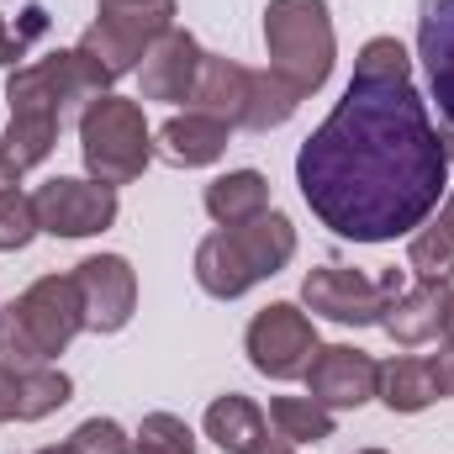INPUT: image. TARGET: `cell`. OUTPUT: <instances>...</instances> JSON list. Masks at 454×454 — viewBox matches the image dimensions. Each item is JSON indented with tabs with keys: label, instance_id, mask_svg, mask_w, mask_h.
<instances>
[{
	"label": "cell",
	"instance_id": "cell-2",
	"mask_svg": "<svg viewBox=\"0 0 454 454\" xmlns=\"http://www.w3.org/2000/svg\"><path fill=\"white\" fill-rule=\"evenodd\" d=\"M296 259V227L286 212H264L254 223L238 227H217L212 238H201L196 248V286L217 301H238L248 296L259 280L280 275Z\"/></svg>",
	"mask_w": 454,
	"mask_h": 454
},
{
	"label": "cell",
	"instance_id": "cell-4",
	"mask_svg": "<svg viewBox=\"0 0 454 454\" xmlns=\"http://www.w3.org/2000/svg\"><path fill=\"white\" fill-rule=\"evenodd\" d=\"M264 48L270 69L286 74L301 96L323 90L339 59V32L328 0H270L264 5Z\"/></svg>",
	"mask_w": 454,
	"mask_h": 454
},
{
	"label": "cell",
	"instance_id": "cell-1",
	"mask_svg": "<svg viewBox=\"0 0 454 454\" xmlns=\"http://www.w3.org/2000/svg\"><path fill=\"white\" fill-rule=\"evenodd\" d=\"M296 185L312 217L339 238L391 243L418 232L444 201V132L434 127L412 80H348L343 101L296 153Z\"/></svg>",
	"mask_w": 454,
	"mask_h": 454
},
{
	"label": "cell",
	"instance_id": "cell-25",
	"mask_svg": "<svg viewBox=\"0 0 454 454\" xmlns=\"http://www.w3.org/2000/svg\"><path fill=\"white\" fill-rule=\"evenodd\" d=\"M354 80H370V85H402L412 80V53L396 43V37H370L354 59Z\"/></svg>",
	"mask_w": 454,
	"mask_h": 454
},
{
	"label": "cell",
	"instance_id": "cell-36",
	"mask_svg": "<svg viewBox=\"0 0 454 454\" xmlns=\"http://www.w3.org/2000/svg\"><path fill=\"white\" fill-rule=\"evenodd\" d=\"M354 454H386V450H354Z\"/></svg>",
	"mask_w": 454,
	"mask_h": 454
},
{
	"label": "cell",
	"instance_id": "cell-19",
	"mask_svg": "<svg viewBox=\"0 0 454 454\" xmlns=\"http://www.w3.org/2000/svg\"><path fill=\"white\" fill-rule=\"evenodd\" d=\"M207 439L223 454H254L270 439V418H264L259 402L227 391V396H217V402L207 407Z\"/></svg>",
	"mask_w": 454,
	"mask_h": 454
},
{
	"label": "cell",
	"instance_id": "cell-5",
	"mask_svg": "<svg viewBox=\"0 0 454 454\" xmlns=\"http://www.w3.org/2000/svg\"><path fill=\"white\" fill-rule=\"evenodd\" d=\"M80 153H85V169L90 180L101 185H132L148 159H153V132L143 121V106L127 101V96H101L90 101L80 116Z\"/></svg>",
	"mask_w": 454,
	"mask_h": 454
},
{
	"label": "cell",
	"instance_id": "cell-18",
	"mask_svg": "<svg viewBox=\"0 0 454 454\" xmlns=\"http://www.w3.org/2000/svg\"><path fill=\"white\" fill-rule=\"evenodd\" d=\"M375 396L391 407V412H428L439 396H444V386H439V364L434 359H418V354H396V359H386L380 364V386H375Z\"/></svg>",
	"mask_w": 454,
	"mask_h": 454
},
{
	"label": "cell",
	"instance_id": "cell-24",
	"mask_svg": "<svg viewBox=\"0 0 454 454\" xmlns=\"http://www.w3.org/2000/svg\"><path fill=\"white\" fill-rule=\"evenodd\" d=\"M270 423L286 444H323L333 439V412L312 396H275L270 402Z\"/></svg>",
	"mask_w": 454,
	"mask_h": 454
},
{
	"label": "cell",
	"instance_id": "cell-20",
	"mask_svg": "<svg viewBox=\"0 0 454 454\" xmlns=\"http://www.w3.org/2000/svg\"><path fill=\"white\" fill-rule=\"evenodd\" d=\"M264 212H270V180L259 169H227L207 185V217L217 227L254 223Z\"/></svg>",
	"mask_w": 454,
	"mask_h": 454
},
{
	"label": "cell",
	"instance_id": "cell-17",
	"mask_svg": "<svg viewBox=\"0 0 454 454\" xmlns=\"http://www.w3.org/2000/svg\"><path fill=\"white\" fill-rule=\"evenodd\" d=\"M191 112H207L227 121V127H243V106H248V69L232 64L223 53H207L201 59V74H196V90L185 101Z\"/></svg>",
	"mask_w": 454,
	"mask_h": 454
},
{
	"label": "cell",
	"instance_id": "cell-30",
	"mask_svg": "<svg viewBox=\"0 0 454 454\" xmlns=\"http://www.w3.org/2000/svg\"><path fill=\"white\" fill-rule=\"evenodd\" d=\"M16 185H21V169L0 153V196H5V191H16Z\"/></svg>",
	"mask_w": 454,
	"mask_h": 454
},
{
	"label": "cell",
	"instance_id": "cell-12",
	"mask_svg": "<svg viewBox=\"0 0 454 454\" xmlns=\"http://www.w3.org/2000/svg\"><path fill=\"white\" fill-rule=\"evenodd\" d=\"M201 59L207 48L185 32V27H169L137 64V85H143V101H164V106H180L191 101L196 90V74H201Z\"/></svg>",
	"mask_w": 454,
	"mask_h": 454
},
{
	"label": "cell",
	"instance_id": "cell-11",
	"mask_svg": "<svg viewBox=\"0 0 454 454\" xmlns=\"http://www.w3.org/2000/svg\"><path fill=\"white\" fill-rule=\"evenodd\" d=\"M74 286H80V307H85V328L90 333H121L137 312V270L121 254H90L74 264Z\"/></svg>",
	"mask_w": 454,
	"mask_h": 454
},
{
	"label": "cell",
	"instance_id": "cell-35",
	"mask_svg": "<svg viewBox=\"0 0 454 454\" xmlns=\"http://www.w3.org/2000/svg\"><path fill=\"white\" fill-rule=\"evenodd\" d=\"M101 5H132V0H101Z\"/></svg>",
	"mask_w": 454,
	"mask_h": 454
},
{
	"label": "cell",
	"instance_id": "cell-15",
	"mask_svg": "<svg viewBox=\"0 0 454 454\" xmlns=\"http://www.w3.org/2000/svg\"><path fill=\"white\" fill-rule=\"evenodd\" d=\"M418 59L428 69V96L454 127V0H423L418 16Z\"/></svg>",
	"mask_w": 454,
	"mask_h": 454
},
{
	"label": "cell",
	"instance_id": "cell-9",
	"mask_svg": "<svg viewBox=\"0 0 454 454\" xmlns=\"http://www.w3.org/2000/svg\"><path fill=\"white\" fill-rule=\"evenodd\" d=\"M37 227L48 238H96L116 223V191L101 180H74V175H53L48 185L32 191Z\"/></svg>",
	"mask_w": 454,
	"mask_h": 454
},
{
	"label": "cell",
	"instance_id": "cell-16",
	"mask_svg": "<svg viewBox=\"0 0 454 454\" xmlns=\"http://www.w3.org/2000/svg\"><path fill=\"white\" fill-rule=\"evenodd\" d=\"M227 137H232L227 121L185 106V112H175L159 127V143H153V148H159L169 164H180V169H201V164H217L227 153Z\"/></svg>",
	"mask_w": 454,
	"mask_h": 454
},
{
	"label": "cell",
	"instance_id": "cell-13",
	"mask_svg": "<svg viewBox=\"0 0 454 454\" xmlns=\"http://www.w3.org/2000/svg\"><path fill=\"white\" fill-rule=\"evenodd\" d=\"M74 396V380L59 364H11L0 359V423H37Z\"/></svg>",
	"mask_w": 454,
	"mask_h": 454
},
{
	"label": "cell",
	"instance_id": "cell-34",
	"mask_svg": "<svg viewBox=\"0 0 454 454\" xmlns=\"http://www.w3.org/2000/svg\"><path fill=\"white\" fill-rule=\"evenodd\" d=\"M37 454H69V450H64V444H53V450H37Z\"/></svg>",
	"mask_w": 454,
	"mask_h": 454
},
{
	"label": "cell",
	"instance_id": "cell-21",
	"mask_svg": "<svg viewBox=\"0 0 454 454\" xmlns=\"http://www.w3.org/2000/svg\"><path fill=\"white\" fill-rule=\"evenodd\" d=\"M307 96L286 80V74H275V69H248V106H243V127L248 132H275V127H286L296 106H301Z\"/></svg>",
	"mask_w": 454,
	"mask_h": 454
},
{
	"label": "cell",
	"instance_id": "cell-8",
	"mask_svg": "<svg viewBox=\"0 0 454 454\" xmlns=\"http://www.w3.org/2000/svg\"><path fill=\"white\" fill-rule=\"evenodd\" d=\"M243 348H248V364L259 375L301 380L312 354H317V328H312V317L296 301H270L264 312H254V323L243 333Z\"/></svg>",
	"mask_w": 454,
	"mask_h": 454
},
{
	"label": "cell",
	"instance_id": "cell-29",
	"mask_svg": "<svg viewBox=\"0 0 454 454\" xmlns=\"http://www.w3.org/2000/svg\"><path fill=\"white\" fill-rule=\"evenodd\" d=\"M64 450L69 454H127L132 439L121 434V423H112V418H90V423H80V428L64 439Z\"/></svg>",
	"mask_w": 454,
	"mask_h": 454
},
{
	"label": "cell",
	"instance_id": "cell-33",
	"mask_svg": "<svg viewBox=\"0 0 454 454\" xmlns=\"http://www.w3.org/2000/svg\"><path fill=\"white\" fill-rule=\"evenodd\" d=\"M444 153H450V164H454V132H450V137H444Z\"/></svg>",
	"mask_w": 454,
	"mask_h": 454
},
{
	"label": "cell",
	"instance_id": "cell-7",
	"mask_svg": "<svg viewBox=\"0 0 454 454\" xmlns=\"http://www.w3.org/2000/svg\"><path fill=\"white\" fill-rule=\"evenodd\" d=\"M396 291H402V270L364 275V270H348V264H323L301 280V307L328 317V323H343V328H370V323L386 317Z\"/></svg>",
	"mask_w": 454,
	"mask_h": 454
},
{
	"label": "cell",
	"instance_id": "cell-31",
	"mask_svg": "<svg viewBox=\"0 0 454 454\" xmlns=\"http://www.w3.org/2000/svg\"><path fill=\"white\" fill-rule=\"evenodd\" d=\"M254 454H296V444H286V439L275 434V439H264V444H259Z\"/></svg>",
	"mask_w": 454,
	"mask_h": 454
},
{
	"label": "cell",
	"instance_id": "cell-6",
	"mask_svg": "<svg viewBox=\"0 0 454 454\" xmlns=\"http://www.w3.org/2000/svg\"><path fill=\"white\" fill-rule=\"evenodd\" d=\"M175 27V0H132V5H101L96 21L85 27V37L74 48H85L112 80L132 74L143 64V53Z\"/></svg>",
	"mask_w": 454,
	"mask_h": 454
},
{
	"label": "cell",
	"instance_id": "cell-22",
	"mask_svg": "<svg viewBox=\"0 0 454 454\" xmlns=\"http://www.w3.org/2000/svg\"><path fill=\"white\" fill-rule=\"evenodd\" d=\"M59 127H64V116H53V112H11L5 132H0V153L27 175V169H37L53 153Z\"/></svg>",
	"mask_w": 454,
	"mask_h": 454
},
{
	"label": "cell",
	"instance_id": "cell-10",
	"mask_svg": "<svg viewBox=\"0 0 454 454\" xmlns=\"http://www.w3.org/2000/svg\"><path fill=\"white\" fill-rule=\"evenodd\" d=\"M307 396L323 402L328 412H354L364 402H375L380 386V359H370L354 343H317L312 364H307Z\"/></svg>",
	"mask_w": 454,
	"mask_h": 454
},
{
	"label": "cell",
	"instance_id": "cell-28",
	"mask_svg": "<svg viewBox=\"0 0 454 454\" xmlns=\"http://www.w3.org/2000/svg\"><path fill=\"white\" fill-rule=\"evenodd\" d=\"M43 32H48V11H43V5L21 11V21H5V16H0V69H21L27 48H32Z\"/></svg>",
	"mask_w": 454,
	"mask_h": 454
},
{
	"label": "cell",
	"instance_id": "cell-26",
	"mask_svg": "<svg viewBox=\"0 0 454 454\" xmlns=\"http://www.w3.org/2000/svg\"><path fill=\"white\" fill-rule=\"evenodd\" d=\"M127 454H196V434L175 418V412H148L132 434Z\"/></svg>",
	"mask_w": 454,
	"mask_h": 454
},
{
	"label": "cell",
	"instance_id": "cell-27",
	"mask_svg": "<svg viewBox=\"0 0 454 454\" xmlns=\"http://www.w3.org/2000/svg\"><path fill=\"white\" fill-rule=\"evenodd\" d=\"M37 232H43V227H37V207H32V196H27L21 185L5 191V196H0V254H21Z\"/></svg>",
	"mask_w": 454,
	"mask_h": 454
},
{
	"label": "cell",
	"instance_id": "cell-3",
	"mask_svg": "<svg viewBox=\"0 0 454 454\" xmlns=\"http://www.w3.org/2000/svg\"><path fill=\"white\" fill-rule=\"evenodd\" d=\"M74 333H85L74 275H43L0 307V359L11 364H53Z\"/></svg>",
	"mask_w": 454,
	"mask_h": 454
},
{
	"label": "cell",
	"instance_id": "cell-14",
	"mask_svg": "<svg viewBox=\"0 0 454 454\" xmlns=\"http://www.w3.org/2000/svg\"><path fill=\"white\" fill-rule=\"evenodd\" d=\"M450 301H454L450 280H418V286H402V291H396V301L386 307L380 328L391 333V343L418 348V343H428V339H439V333H444Z\"/></svg>",
	"mask_w": 454,
	"mask_h": 454
},
{
	"label": "cell",
	"instance_id": "cell-23",
	"mask_svg": "<svg viewBox=\"0 0 454 454\" xmlns=\"http://www.w3.org/2000/svg\"><path fill=\"white\" fill-rule=\"evenodd\" d=\"M407 270H418V280H450L454 275V191L444 196L439 217L412 232V243H407Z\"/></svg>",
	"mask_w": 454,
	"mask_h": 454
},
{
	"label": "cell",
	"instance_id": "cell-32",
	"mask_svg": "<svg viewBox=\"0 0 454 454\" xmlns=\"http://www.w3.org/2000/svg\"><path fill=\"white\" fill-rule=\"evenodd\" d=\"M444 339L454 343V301H450V317H444Z\"/></svg>",
	"mask_w": 454,
	"mask_h": 454
}]
</instances>
